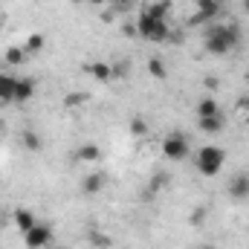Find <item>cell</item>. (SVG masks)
I'll return each mask as SVG.
<instances>
[{"label": "cell", "instance_id": "12", "mask_svg": "<svg viewBox=\"0 0 249 249\" xmlns=\"http://www.w3.org/2000/svg\"><path fill=\"white\" fill-rule=\"evenodd\" d=\"M35 96V81L32 78H18V87H15V102H29Z\"/></svg>", "mask_w": 249, "mask_h": 249}, {"label": "cell", "instance_id": "21", "mask_svg": "<svg viewBox=\"0 0 249 249\" xmlns=\"http://www.w3.org/2000/svg\"><path fill=\"white\" fill-rule=\"evenodd\" d=\"M23 148H26V151H41V136L32 133V130H26V133H23Z\"/></svg>", "mask_w": 249, "mask_h": 249}, {"label": "cell", "instance_id": "14", "mask_svg": "<svg viewBox=\"0 0 249 249\" xmlns=\"http://www.w3.org/2000/svg\"><path fill=\"white\" fill-rule=\"evenodd\" d=\"M217 113H220V105H217L214 96H206V99L197 102V119L200 116H217Z\"/></svg>", "mask_w": 249, "mask_h": 249}, {"label": "cell", "instance_id": "2", "mask_svg": "<svg viewBox=\"0 0 249 249\" xmlns=\"http://www.w3.org/2000/svg\"><path fill=\"white\" fill-rule=\"evenodd\" d=\"M136 32H139L145 41H151V44H165L168 35H171L168 20H162V18H151L148 12H139V18H136Z\"/></svg>", "mask_w": 249, "mask_h": 249}, {"label": "cell", "instance_id": "31", "mask_svg": "<svg viewBox=\"0 0 249 249\" xmlns=\"http://www.w3.org/2000/svg\"><path fill=\"white\" fill-rule=\"evenodd\" d=\"M200 249H212V247H200Z\"/></svg>", "mask_w": 249, "mask_h": 249}, {"label": "cell", "instance_id": "13", "mask_svg": "<svg viewBox=\"0 0 249 249\" xmlns=\"http://www.w3.org/2000/svg\"><path fill=\"white\" fill-rule=\"evenodd\" d=\"M142 12H148L151 18H162V20H168V15H171V0H154V3H148Z\"/></svg>", "mask_w": 249, "mask_h": 249}, {"label": "cell", "instance_id": "23", "mask_svg": "<svg viewBox=\"0 0 249 249\" xmlns=\"http://www.w3.org/2000/svg\"><path fill=\"white\" fill-rule=\"evenodd\" d=\"M84 99H87L84 93H67L64 96V105L67 107H78V105H84Z\"/></svg>", "mask_w": 249, "mask_h": 249}, {"label": "cell", "instance_id": "7", "mask_svg": "<svg viewBox=\"0 0 249 249\" xmlns=\"http://www.w3.org/2000/svg\"><path fill=\"white\" fill-rule=\"evenodd\" d=\"M229 197H235V200H244L249 197V174H235L232 180H229Z\"/></svg>", "mask_w": 249, "mask_h": 249}, {"label": "cell", "instance_id": "20", "mask_svg": "<svg viewBox=\"0 0 249 249\" xmlns=\"http://www.w3.org/2000/svg\"><path fill=\"white\" fill-rule=\"evenodd\" d=\"M148 72L157 78V81H165V75H168V70H165V64L160 61V58H151L148 61Z\"/></svg>", "mask_w": 249, "mask_h": 249}, {"label": "cell", "instance_id": "5", "mask_svg": "<svg viewBox=\"0 0 249 249\" xmlns=\"http://www.w3.org/2000/svg\"><path fill=\"white\" fill-rule=\"evenodd\" d=\"M162 154H165V160H174V162L186 160L188 157V139L183 133H168L162 139Z\"/></svg>", "mask_w": 249, "mask_h": 249}, {"label": "cell", "instance_id": "34", "mask_svg": "<svg viewBox=\"0 0 249 249\" xmlns=\"http://www.w3.org/2000/svg\"><path fill=\"white\" fill-rule=\"evenodd\" d=\"M0 186H3V183H0Z\"/></svg>", "mask_w": 249, "mask_h": 249}, {"label": "cell", "instance_id": "18", "mask_svg": "<svg viewBox=\"0 0 249 249\" xmlns=\"http://www.w3.org/2000/svg\"><path fill=\"white\" fill-rule=\"evenodd\" d=\"M90 247H93V249H110V247H113V238H110L107 232L93 229V232H90Z\"/></svg>", "mask_w": 249, "mask_h": 249}, {"label": "cell", "instance_id": "30", "mask_svg": "<svg viewBox=\"0 0 249 249\" xmlns=\"http://www.w3.org/2000/svg\"><path fill=\"white\" fill-rule=\"evenodd\" d=\"M70 3H81V0H70Z\"/></svg>", "mask_w": 249, "mask_h": 249}, {"label": "cell", "instance_id": "28", "mask_svg": "<svg viewBox=\"0 0 249 249\" xmlns=\"http://www.w3.org/2000/svg\"><path fill=\"white\" fill-rule=\"evenodd\" d=\"M87 3H93V6H105L107 0H87Z\"/></svg>", "mask_w": 249, "mask_h": 249}, {"label": "cell", "instance_id": "26", "mask_svg": "<svg viewBox=\"0 0 249 249\" xmlns=\"http://www.w3.org/2000/svg\"><path fill=\"white\" fill-rule=\"evenodd\" d=\"M238 110H244L249 116V96H241V99H238Z\"/></svg>", "mask_w": 249, "mask_h": 249}, {"label": "cell", "instance_id": "6", "mask_svg": "<svg viewBox=\"0 0 249 249\" xmlns=\"http://www.w3.org/2000/svg\"><path fill=\"white\" fill-rule=\"evenodd\" d=\"M23 241H26V247L29 249H44L50 247V241H53V226H47V223H35L29 232H23Z\"/></svg>", "mask_w": 249, "mask_h": 249}, {"label": "cell", "instance_id": "33", "mask_svg": "<svg viewBox=\"0 0 249 249\" xmlns=\"http://www.w3.org/2000/svg\"><path fill=\"white\" fill-rule=\"evenodd\" d=\"M53 249H64V247H53Z\"/></svg>", "mask_w": 249, "mask_h": 249}, {"label": "cell", "instance_id": "22", "mask_svg": "<svg viewBox=\"0 0 249 249\" xmlns=\"http://www.w3.org/2000/svg\"><path fill=\"white\" fill-rule=\"evenodd\" d=\"M130 133H133V136H145V133H148V124H145L142 116H133V119H130Z\"/></svg>", "mask_w": 249, "mask_h": 249}, {"label": "cell", "instance_id": "9", "mask_svg": "<svg viewBox=\"0 0 249 249\" xmlns=\"http://www.w3.org/2000/svg\"><path fill=\"white\" fill-rule=\"evenodd\" d=\"M12 220H15V226H18L20 232H29V229L38 223V217H35L29 209H15V212H12Z\"/></svg>", "mask_w": 249, "mask_h": 249}, {"label": "cell", "instance_id": "16", "mask_svg": "<svg viewBox=\"0 0 249 249\" xmlns=\"http://www.w3.org/2000/svg\"><path fill=\"white\" fill-rule=\"evenodd\" d=\"M107 183V177H105V171H93L87 180H84V194H99L102 188Z\"/></svg>", "mask_w": 249, "mask_h": 249}, {"label": "cell", "instance_id": "27", "mask_svg": "<svg viewBox=\"0 0 249 249\" xmlns=\"http://www.w3.org/2000/svg\"><path fill=\"white\" fill-rule=\"evenodd\" d=\"M206 87H209V90H217V87H220V81H217L214 75H206Z\"/></svg>", "mask_w": 249, "mask_h": 249}, {"label": "cell", "instance_id": "32", "mask_svg": "<svg viewBox=\"0 0 249 249\" xmlns=\"http://www.w3.org/2000/svg\"><path fill=\"white\" fill-rule=\"evenodd\" d=\"M247 81H249V70H247Z\"/></svg>", "mask_w": 249, "mask_h": 249}, {"label": "cell", "instance_id": "24", "mask_svg": "<svg viewBox=\"0 0 249 249\" xmlns=\"http://www.w3.org/2000/svg\"><path fill=\"white\" fill-rule=\"evenodd\" d=\"M203 220H206V209H194V212H191V217H188V223H191V226H200Z\"/></svg>", "mask_w": 249, "mask_h": 249}, {"label": "cell", "instance_id": "10", "mask_svg": "<svg viewBox=\"0 0 249 249\" xmlns=\"http://www.w3.org/2000/svg\"><path fill=\"white\" fill-rule=\"evenodd\" d=\"M87 72H90L96 81H113V67H110V64H105V61L87 64Z\"/></svg>", "mask_w": 249, "mask_h": 249}, {"label": "cell", "instance_id": "8", "mask_svg": "<svg viewBox=\"0 0 249 249\" xmlns=\"http://www.w3.org/2000/svg\"><path fill=\"white\" fill-rule=\"evenodd\" d=\"M15 87H18V78L9 72H0V105L15 102Z\"/></svg>", "mask_w": 249, "mask_h": 249}, {"label": "cell", "instance_id": "15", "mask_svg": "<svg viewBox=\"0 0 249 249\" xmlns=\"http://www.w3.org/2000/svg\"><path fill=\"white\" fill-rule=\"evenodd\" d=\"M75 157H78L81 162H99V160H102V148L93 145V142H87V145H81V148L75 151Z\"/></svg>", "mask_w": 249, "mask_h": 249}, {"label": "cell", "instance_id": "19", "mask_svg": "<svg viewBox=\"0 0 249 249\" xmlns=\"http://www.w3.org/2000/svg\"><path fill=\"white\" fill-rule=\"evenodd\" d=\"M44 44H47V38H44L41 32H32V35L26 38V44H23V50H26L29 55H35V53H41V50H44Z\"/></svg>", "mask_w": 249, "mask_h": 249}, {"label": "cell", "instance_id": "29", "mask_svg": "<svg viewBox=\"0 0 249 249\" xmlns=\"http://www.w3.org/2000/svg\"><path fill=\"white\" fill-rule=\"evenodd\" d=\"M244 12L249 15V0H244Z\"/></svg>", "mask_w": 249, "mask_h": 249}, {"label": "cell", "instance_id": "17", "mask_svg": "<svg viewBox=\"0 0 249 249\" xmlns=\"http://www.w3.org/2000/svg\"><path fill=\"white\" fill-rule=\"evenodd\" d=\"M26 55H29V53H26L23 47H9V50L3 53V61L9 64V67H20V64L26 61Z\"/></svg>", "mask_w": 249, "mask_h": 249}, {"label": "cell", "instance_id": "3", "mask_svg": "<svg viewBox=\"0 0 249 249\" xmlns=\"http://www.w3.org/2000/svg\"><path fill=\"white\" fill-rule=\"evenodd\" d=\"M194 162H197V171H200L203 177H214V174L223 168V162H226V151L217 148V145H203V148L197 151Z\"/></svg>", "mask_w": 249, "mask_h": 249}, {"label": "cell", "instance_id": "25", "mask_svg": "<svg viewBox=\"0 0 249 249\" xmlns=\"http://www.w3.org/2000/svg\"><path fill=\"white\" fill-rule=\"evenodd\" d=\"M127 70H130V67H127V61L113 64V81H116V78H124V75H127Z\"/></svg>", "mask_w": 249, "mask_h": 249}, {"label": "cell", "instance_id": "4", "mask_svg": "<svg viewBox=\"0 0 249 249\" xmlns=\"http://www.w3.org/2000/svg\"><path fill=\"white\" fill-rule=\"evenodd\" d=\"M194 6H197V12L191 15V26H209V23H214L217 20V15H220V0H194Z\"/></svg>", "mask_w": 249, "mask_h": 249}, {"label": "cell", "instance_id": "1", "mask_svg": "<svg viewBox=\"0 0 249 249\" xmlns=\"http://www.w3.org/2000/svg\"><path fill=\"white\" fill-rule=\"evenodd\" d=\"M238 44H241V29L235 23H214L203 35V47H206L209 55H226Z\"/></svg>", "mask_w": 249, "mask_h": 249}, {"label": "cell", "instance_id": "11", "mask_svg": "<svg viewBox=\"0 0 249 249\" xmlns=\"http://www.w3.org/2000/svg\"><path fill=\"white\" fill-rule=\"evenodd\" d=\"M197 127L203 133H220L223 130V113H217V116H200L197 119Z\"/></svg>", "mask_w": 249, "mask_h": 249}]
</instances>
